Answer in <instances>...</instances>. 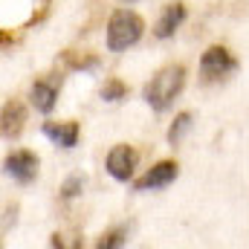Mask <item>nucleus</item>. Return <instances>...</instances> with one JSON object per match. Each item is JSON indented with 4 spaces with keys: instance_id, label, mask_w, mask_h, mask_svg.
I'll return each instance as SVG.
<instances>
[{
    "instance_id": "1",
    "label": "nucleus",
    "mask_w": 249,
    "mask_h": 249,
    "mask_svg": "<svg viewBox=\"0 0 249 249\" xmlns=\"http://www.w3.org/2000/svg\"><path fill=\"white\" fill-rule=\"evenodd\" d=\"M183 87H186V67H183V64L162 67V70L145 84V102H148L157 113H162V110H168V107L174 105V99L183 93Z\"/></svg>"
},
{
    "instance_id": "2",
    "label": "nucleus",
    "mask_w": 249,
    "mask_h": 249,
    "mask_svg": "<svg viewBox=\"0 0 249 249\" xmlns=\"http://www.w3.org/2000/svg\"><path fill=\"white\" fill-rule=\"evenodd\" d=\"M142 32H145V20H142L136 12H130V9H116V12L110 15V20H107V32H105L107 50H110V53H124L127 47H133V44L142 38Z\"/></svg>"
},
{
    "instance_id": "3",
    "label": "nucleus",
    "mask_w": 249,
    "mask_h": 249,
    "mask_svg": "<svg viewBox=\"0 0 249 249\" xmlns=\"http://www.w3.org/2000/svg\"><path fill=\"white\" fill-rule=\"evenodd\" d=\"M38 165H41V160H38V154H32V151H12V154L6 157V162H3L6 174H9L15 183H20V186L32 183V180L38 177Z\"/></svg>"
},
{
    "instance_id": "4",
    "label": "nucleus",
    "mask_w": 249,
    "mask_h": 249,
    "mask_svg": "<svg viewBox=\"0 0 249 249\" xmlns=\"http://www.w3.org/2000/svg\"><path fill=\"white\" fill-rule=\"evenodd\" d=\"M235 70V58L226 47H209L200 58V75L206 81H214V78H223Z\"/></svg>"
},
{
    "instance_id": "5",
    "label": "nucleus",
    "mask_w": 249,
    "mask_h": 249,
    "mask_svg": "<svg viewBox=\"0 0 249 249\" xmlns=\"http://www.w3.org/2000/svg\"><path fill=\"white\" fill-rule=\"evenodd\" d=\"M105 168L113 180L127 183L133 177V168H136V151L130 145H113L107 151V160H105Z\"/></svg>"
},
{
    "instance_id": "6",
    "label": "nucleus",
    "mask_w": 249,
    "mask_h": 249,
    "mask_svg": "<svg viewBox=\"0 0 249 249\" xmlns=\"http://www.w3.org/2000/svg\"><path fill=\"white\" fill-rule=\"evenodd\" d=\"M177 177H180V165L171 162V160H162V162H157L154 168H148L145 177L136 180V191H157V188H165V186H171Z\"/></svg>"
},
{
    "instance_id": "7",
    "label": "nucleus",
    "mask_w": 249,
    "mask_h": 249,
    "mask_svg": "<svg viewBox=\"0 0 249 249\" xmlns=\"http://www.w3.org/2000/svg\"><path fill=\"white\" fill-rule=\"evenodd\" d=\"M183 20H186V6H183V3H168V6L162 9V15H160L157 26H154V35H157L160 41H165V38H171V35L183 26Z\"/></svg>"
},
{
    "instance_id": "8",
    "label": "nucleus",
    "mask_w": 249,
    "mask_h": 249,
    "mask_svg": "<svg viewBox=\"0 0 249 249\" xmlns=\"http://www.w3.org/2000/svg\"><path fill=\"white\" fill-rule=\"evenodd\" d=\"M29 102H32V107H35L38 113H50V110L55 107V102H58V87H55L53 81L41 78V81H35V84L29 87Z\"/></svg>"
},
{
    "instance_id": "9",
    "label": "nucleus",
    "mask_w": 249,
    "mask_h": 249,
    "mask_svg": "<svg viewBox=\"0 0 249 249\" xmlns=\"http://www.w3.org/2000/svg\"><path fill=\"white\" fill-rule=\"evenodd\" d=\"M44 136L55 142L58 148H75L78 145V124L75 122H44Z\"/></svg>"
},
{
    "instance_id": "10",
    "label": "nucleus",
    "mask_w": 249,
    "mask_h": 249,
    "mask_svg": "<svg viewBox=\"0 0 249 249\" xmlns=\"http://www.w3.org/2000/svg\"><path fill=\"white\" fill-rule=\"evenodd\" d=\"M23 122H26V110L20 102H9L3 105V116H0V130L6 139H15L20 130H23Z\"/></svg>"
},
{
    "instance_id": "11",
    "label": "nucleus",
    "mask_w": 249,
    "mask_h": 249,
    "mask_svg": "<svg viewBox=\"0 0 249 249\" xmlns=\"http://www.w3.org/2000/svg\"><path fill=\"white\" fill-rule=\"evenodd\" d=\"M191 124H194V116L191 113H180V116H174V122L168 127V145L174 148V145H180L183 139L188 136V130H191Z\"/></svg>"
},
{
    "instance_id": "12",
    "label": "nucleus",
    "mask_w": 249,
    "mask_h": 249,
    "mask_svg": "<svg viewBox=\"0 0 249 249\" xmlns=\"http://www.w3.org/2000/svg\"><path fill=\"white\" fill-rule=\"evenodd\" d=\"M124 93H127V87H124L122 81H116V78L102 87V99H105V102H119Z\"/></svg>"
},
{
    "instance_id": "13",
    "label": "nucleus",
    "mask_w": 249,
    "mask_h": 249,
    "mask_svg": "<svg viewBox=\"0 0 249 249\" xmlns=\"http://www.w3.org/2000/svg\"><path fill=\"white\" fill-rule=\"evenodd\" d=\"M81 188H84V177H67L64 180V186H61V197L64 200H72V197H78L81 194Z\"/></svg>"
},
{
    "instance_id": "14",
    "label": "nucleus",
    "mask_w": 249,
    "mask_h": 249,
    "mask_svg": "<svg viewBox=\"0 0 249 249\" xmlns=\"http://www.w3.org/2000/svg\"><path fill=\"white\" fill-rule=\"evenodd\" d=\"M122 244H127V229H119V232H113V235H107V238H102V241H99V247H102V249L122 247Z\"/></svg>"
},
{
    "instance_id": "15",
    "label": "nucleus",
    "mask_w": 249,
    "mask_h": 249,
    "mask_svg": "<svg viewBox=\"0 0 249 249\" xmlns=\"http://www.w3.org/2000/svg\"><path fill=\"white\" fill-rule=\"evenodd\" d=\"M119 3H139V0H119Z\"/></svg>"
}]
</instances>
